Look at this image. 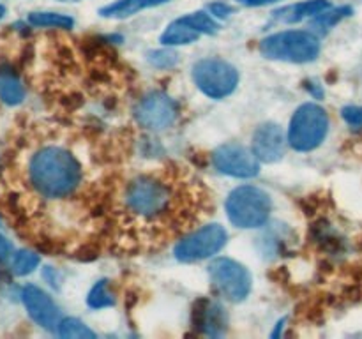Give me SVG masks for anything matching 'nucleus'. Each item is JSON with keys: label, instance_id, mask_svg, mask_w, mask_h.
I'll list each match as a JSON object with an SVG mask.
<instances>
[{"label": "nucleus", "instance_id": "nucleus-1", "mask_svg": "<svg viewBox=\"0 0 362 339\" xmlns=\"http://www.w3.org/2000/svg\"><path fill=\"white\" fill-rule=\"evenodd\" d=\"M30 182L42 196L66 198L78 189L81 182V166L71 152L59 147L41 148L32 157Z\"/></svg>", "mask_w": 362, "mask_h": 339}, {"label": "nucleus", "instance_id": "nucleus-2", "mask_svg": "<svg viewBox=\"0 0 362 339\" xmlns=\"http://www.w3.org/2000/svg\"><path fill=\"white\" fill-rule=\"evenodd\" d=\"M124 203L127 210L138 218L158 219L168 212L172 203V191L163 180L151 175H141L127 184Z\"/></svg>", "mask_w": 362, "mask_h": 339}, {"label": "nucleus", "instance_id": "nucleus-3", "mask_svg": "<svg viewBox=\"0 0 362 339\" xmlns=\"http://www.w3.org/2000/svg\"><path fill=\"white\" fill-rule=\"evenodd\" d=\"M260 53L265 59L281 62L306 64L320 53V41L310 30H283L260 42Z\"/></svg>", "mask_w": 362, "mask_h": 339}, {"label": "nucleus", "instance_id": "nucleus-4", "mask_svg": "<svg viewBox=\"0 0 362 339\" xmlns=\"http://www.w3.org/2000/svg\"><path fill=\"white\" fill-rule=\"evenodd\" d=\"M272 210L271 196L255 186H240L226 198V215L237 228H260Z\"/></svg>", "mask_w": 362, "mask_h": 339}, {"label": "nucleus", "instance_id": "nucleus-5", "mask_svg": "<svg viewBox=\"0 0 362 339\" xmlns=\"http://www.w3.org/2000/svg\"><path fill=\"white\" fill-rule=\"evenodd\" d=\"M329 133V117L322 106L306 102L299 106L290 120L288 143L299 152L320 147Z\"/></svg>", "mask_w": 362, "mask_h": 339}, {"label": "nucleus", "instance_id": "nucleus-6", "mask_svg": "<svg viewBox=\"0 0 362 339\" xmlns=\"http://www.w3.org/2000/svg\"><path fill=\"white\" fill-rule=\"evenodd\" d=\"M193 81L207 97L225 99L239 85V73L221 59H202L193 66Z\"/></svg>", "mask_w": 362, "mask_h": 339}, {"label": "nucleus", "instance_id": "nucleus-7", "mask_svg": "<svg viewBox=\"0 0 362 339\" xmlns=\"http://www.w3.org/2000/svg\"><path fill=\"white\" fill-rule=\"evenodd\" d=\"M209 275L216 290L230 302H243L250 295L253 285L250 270L232 258H216L209 265Z\"/></svg>", "mask_w": 362, "mask_h": 339}, {"label": "nucleus", "instance_id": "nucleus-8", "mask_svg": "<svg viewBox=\"0 0 362 339\" xmlns=\"http://www.w3.org/2000/svg\"><path fill=\"white\" fill-rule=\"evenodd\" d=\"M228 240V233L218 222L202 226L200 230L193 232L191 235L184 237L173 249V254L182 263H193V261L207 260L214 256L225 247Z\"/></svg>", "mask_w": 362, "mask_h": 339}, {"label": "nucleus", "instance_id": "nucleus-9", "mask_svg": "<svg viewBox=\"0 0 362 339\" xmlns=\"http://www.w3.org/2000/svg\"><path fill=\"white\" fill-rule=\"evenodd\" d=\"M179 115L175 101L163 92H151L144 95L134 108V119L148 131L168 129Z\"/></svg>", "mask_w": 362, "mask_h": 339}, {"label": "nucleus", "instance_id": "nucleus-10", "mask_svg": "<svg viewBox=\"0 0 362 339\" xmlns=\"http://www.w3.org/2000/svg\"><path fill=\"white\" fill-rule=\"evenodd\" d=\"M216 170L235 179H251L260 172V161L253 150L237 143L221 145L212 154Z\"/></svg>", "mask_w": 362, "mask_h": 339}, {"label": "nucleus", "instance_id": "nucleus-11", "mask_svg": "<svg viewBox=\"0 0 362 339\" xmlns=\"http://www.w3.org/2000/svg\"><path fill=\"white\" fill-rule=\"evenodd\" d=\"M21 299H23L25 307H27L28 314H30V318L35 321V323L48 328V331L59 328V323H60L59 307H57V304L53 302L52 297L46 295L41 288L32 285L25 286L23 292H21Z\"/></svg>", "mask_w": 362, "mask_h": 339}, {"label": "nucleus", "instance_id": "nucleus-12", "mask_svg": "<svg viewBox=\"0 0 362 339\" xmlns=\"http://www.w3.org/2000/svg\"><path fill=\"white\" fill-rule=\"evenodd\" d=\"M285 134L274 122H265L253 133V152L262 162H276L285 155Z\"/></svg>", "mask_w": 362, "mask_h": 339}, {"label": "nucleus", "instance_id": "nucleus-13", "mask_svg": "<svg viewBox=\"0 0 362 339\" xmlns=\"http://www.w3.org/2000/svg\"><path fill=\"white\" fill-rule=\"evenodd\" d=\"M329 7H331L329 0H304V2L293 4V6H286L283 9L276 11L274 18L283 21V23H299L306 18H313L317 14L324 13Z\"/></svg>", "mask_w": 362, "mask_h": 339}, {"label": "nucleus", "instance_id": "nucleus-14", "mask_svg": "<svg viewBox=\"0 0 362 339\" xmlns=\"http://www.w3.org/2000/svg\"><path fill=\"white\" fill-rule=\"evenodd\" d=\"M170 2V0H117V2L108 4L99 11L103 18H113V20H124L133 14L140 13L144 9L161 6V4Z\"/></svg>", "mask_w": 362, "mask_h": 339}, {"label": "nucleus", "instance_id": "nucleus-15", "mask_svg": "<svg viewBox=\"0 0 362 339\" xmlns=\"http://www.w3.org/2000/svg\"><path fill=\"white\" fill-rule=\"evenodd\" d=\"M200 35V32L194 30L189 23L179 18L165 28V32L161 34V42L165 46H186L198 41Z\"/></svg>", "mask_w": 362, "mask_h": 339}, {"label": "nucleus", "instance_id": "nucleus-16", "mask_svg": "<svg viewBox=\"0 0 362 339\" xmlns=\"http://www.w3.org/2000/svg\"><path fill=\"white\" fill-rule=\"evenodd\" d=\"M25 97V90L16 74L11 71H0V99L6 105H20Z\"/></svg>", "mask_w": 362, "mask_h": 339}, {"label": "nucleus", "instance_id": "nucleus-17", "mask_svg": "<svg viewBox=\"0 0 362 339\" xmlns=\"http://www.w3.org/2000/svg\"><path fill=\"white\" fill-rule=\"evenodd\" d=\"M226 327V316L218 304H209L204 309V318H202V328L207 335H221Z\"/></svg>", "mask_w": 362, "mask_h": 339}, {"label": "nucleus", "instance_id": "nucleus-18", "mask_svg": "<svg viewBox=\"0 0 362 339\" xmlns=\"http://www.w3.org/2000/svg\"><path fill=\"white\" fill-rule=\"evenodd\" d=\"M59 335L60 338L67 339H92L95 338V332L90 331L83 321L76 320V318H66V320H60L59 323Z\"/></svg>", "mask_w": 362, "mask_h": 339}, {"label": "nucleus", "instance_id": "nucleus-19", "mask_svg": "<svg viewBox=\"0 0 362 339\" xmlns=\"http://www.w3.org/2000/svg\"><path fill=\"white\" fill-rule=\"evenodd\" d=\"M28 21L35 27H52V28H71L73 18L59 13H32L28 14Z\"/></svg>", "mask_w": 362, "mask_h": 339}, {"label": "nucleus", "instance_id": "nucleus-20", "mask_svg": "<svg viewBox=\"0 0 362 339\" xmlns=\"http://www.w3.org/2000/svg\"><path fill=\"white\" fill-rule=\"evenodd\" d=\"M186 23H189L194 30H198L200 34H209L214 35L218 34L219 30V23L214 20L212 14H207L205 11H197V13H191L187 16L182 18Z\"/></svg>", "mask_w": 362, "mask_h": 339}, {"label": "nucleus", "instance_id": "nucleus-21", "mask_svg": "<svg viewBox=\"0 0 362 339\" xmlns=\"http://www.w3.org/2000/svg\"><path fill=\"white\" fill-rule=\"evenodd\" d=\"M350 14H352V9H350V7H339V9H332V11L331 7H329L327 11H324V13L315 16L313 27L318 28V30H329V28L338 25L339 21L345 20V18L350 16Z\"/></svg>", "mask_w": 362, "mask_h": 339}, {"label": "nucleus", "instance_id": "nucleus-22", "mask_svg": "<svg viewBox=\"0 0 362 339\" xmlns=\"http://www.w3.org/2000/svg\"><path fill=\"white\" fill-rule=\"evenodd\" d=\"M87 304L92 309H103V307H110L113 304V295L108 292V282L103 279L94 288L90 290L87 297Z\"/></svg>", "mask_w": 362, "mask_h": 339}, {"label": "nucleus", "instance_id": "nucleus-23", "mask_svg": "<svg viewBox=\"0 0 362 339\" xmlns=\"http://www.w3.org/2000/svg\"><path fill=\"white\" fill-rule=\"evenodd\" d=\"M39 265V256L32 251H20L13 256V261H11V267H13V272L18 275H27L34 270Z\"/></svg>", "mask_w": 362, "mask_h": 339}, {"label": "nucleus", "instance_id": "nucleus-24", "mask_svg": "<svg viewBox=\"0 0 362 339\" xmlns=\"http://www.w3.org/2000/svg\"><path fill=\"white\" fill-rule=\"evenodd\" d=\"M179 60L175 52L168 48L163 49H156V52L148 53V62L152 64L154 67H161V69H168V67H173Z\"/></svg>", "mask_w": 362, "mask_h": 339}, {"label": "nucleus", "instance_id": "nucleus-25", "mask_svg": "<svg viewBox=\"0 0 362 339\" xmlns=\"http://www.w3.org/2000/svg\"><path fill=\"white\" fill-rule=\"evenodd\" d=\"M341 117L349 126H362V106H345Z\"/></svg>", "mask_w": 362, "mask_h": 339}, {"label": "nucleus", "instance_id": "nucleus-26", "mask_svg": "<svg viewBox=\"0 0 362 339\" xmlns=\"http://www.w3.org/2000/svg\"><path fill=\"white\" fill-rule=\"evenodd\" d=\"M209 13L216 18H228L233 13V9L232 6H228L225 2H214L209 6Z\"/></svg>", "mask_w": 362, "mask_h": 339}, {"label": "nucleus", "instance_id": "nucleus-27", "mask_svg": "<svg viewBox=\"0 0 362 339\" xmlns=\"http://www.w3.org/2000/svg\"><path fill=\"white\" fill-rule=\"evenodd\" d=\"M237 2L247 7H262V6H271V4L279 2V0H237Z\"/></svg>", "mask_w": 362, "mask_h": 339}, {"label": "nucleus", "instance_id": "nucleus-28", "mask_svg": "<svg viewBox=\"0 0 362 339\" xmlns=\"http://www.w3.org/2000/svg\"><path fill=\"white\" fill-rule=\"evenodd\" d=\"M9 251H11L9 242H7L6 237H4L2 233H0V260H4V258L7 256V254H9Z\"/></svg>", "mask_w": 362, "mask_h": 339}, {"label": "nucleus", "instance_id": "nucleus-29", "mask_svg": "<svg viewBox=\"0 0 362 339\" xmlns=\"http://www.w3.org/2000/svg\"><path fill=\"white\" fill-rule=\"evenodd\" d=\"M4 14H6V9H4V6H0V18H2Z\"/></svg>", "mask_w": 362, "mask_h": 339}]
</instances>
